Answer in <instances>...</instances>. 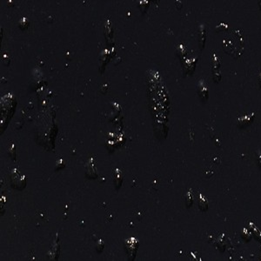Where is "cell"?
<instances>
[{
    "mask_svg": "<svg viewBox=\"0 0 261 261\" xmlns=\"http://www.w3.org/2000/svg\"><path fill=\"white\" fill-rule=\"evenodd\" d=\"M11 185L16 189H23L25 186V177L20 173L18 169H13L11 172Z\"/></svg>",
    "mask_w": 261,
    "mask_h": 261,
    "instance_id": "obj_1",
    "label": "cell"
},
{
    "mask_svg": "<svg viewBox=\"0 0 261 261\" xmlns=\"http://www.w3.org/2000/svg\"><path fill=\"white\" fill-rule=\"evenodd\" d=\"M198 208L205 212L208 209V201L206 199V198L204 195H202L201 193L198 194Z\"/></svg>",
    "mask_w": 261,
    "mask_h": 261,
    "instance_id": "obj_2",
    "label": "cell"
},
{
    "mask_svg": "<svg viewBox=\"0 0 261 261\" xmlns=\"http://www.w3.org/2000/svg\"><path fill=\"white\" fill-rule=\"evenodd\" d=\"M253 114L250 115V116H243L241 118L238 119V126H245L248 124V122H252L253 120Z\"/></svg>",
    "mask_w": 261,
    "mask_h": 261,
    "instance_id": "obj_3",
    "label": "cell"
},
{
    "mask_svg": "<svg viewBox=\"0 0 261 261\" xmlns=\"http://www.w3.org/2000/svg\"><path fill=\"white\" fill-rule=\"evenodd\" d=\"M185 202H186V205L187 207H190L193 205V194H192L191 191H189L186 193Z\"/></svg>",
    "mask_w": 261,
    "mask_h": 261,
    "instance_id": "obj_4",
    "label": "cell"
}]
</instances>
